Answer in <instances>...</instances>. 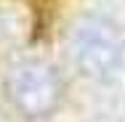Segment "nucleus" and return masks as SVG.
<instances>
[{
  "instance_id": "obj_2",
  "label": "nucleus",
  "mask_w": 125,
  "mask_h": 122,
  "mask_svg": "<svg viewBox=\"0 0 125 122\" xmlns=\"http://www.w3.org/2000/svg\"><path fill=\"white\" fill-rule=\"evenodd\" d=\"M5 90L16 109H21L29 117L48 114L59 103L61 82L59 74L43 61H21L5 77Z\"/></svg>"
},
{
  "instance_id": "obj_1",
  "label": "nucleus",
  "mask_w": 125,
  "mask_h": 122,
  "mask_svg": "<svg viewBox=\"0 0 125 122\" xmlns=\"http://www.w3.org/2000/svg\"><path fill=\"white\" fill-rule=\"evenodd\" d=\"M72 58L77 69L88 77H106L117 69L123 58L120 32L106 19H83L72 32Z\"/></svg>"
}]
</instances>
